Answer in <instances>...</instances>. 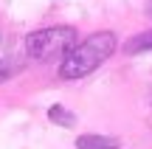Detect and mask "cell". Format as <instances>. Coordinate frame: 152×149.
<instances>
[{
    "mask_svg": "<svg viewBox=\"0 0 152 149\" xmlns=\"http://www.w3.org/2000/svg\"><path fill=\"white\" fill-rule=\"evenodd\" d=\"M115 51V37L110 31H99L90 34L85 42L73 45L59 65V76L62 79H82L87 73H93L102 62H107Z\"/></svg>",
    "mask_w": 152,
    "mask_h": 149,
    "instance_id": "1",
    "label": "cell"
},
{
    "mask_svg": "<svg viewBox=\"0 0 152 149\" xmlns=\"http://www.w3.org/2000/svg\"><path fill=\"white\" fill-rule=\"evenodd\" d=\"M73 45H76V28H71V25L42 28V31L28 34V39H26L28 56H34V59H39V62L62 59Z\"/></svg>",
    "mask_w": 152,
    "mask_h": 149,
    "instance_id": "2",
    "label": "cell"
},
{
    "mask_svg": "<svg viewBox=\"0 0 152 149\" xmlns=\"http://www.w3.org/2000/svg\"><path fill=\"white\" fill-rule=\"evenodd\" d=\"M76 149H118V141L104 135H82L76 141Z\"/></svg>",
    "mask_w": 152,
    "mask_h": 149,
    "instance_id": "3",
    "label": "cell"
},
{
    "mask_svg": "<svg viewBox=\"0 0 152 149\" xmlns=\"http://www.w3.org/2000/svg\"><path fill=\"white\" fill-rule=\"evenodd\" d=\"M127 54H141V51H152V31H144V34H135L130 42L124 45Z\"/></svg>",
    "mask_w": 152,
    "mask_h": 149,
    "instance_id": "4",
    "label": "cell"
},
{
    "mask_svg": "<svg viewBox=\"0 0 152 149\" xmlns=\"http://www.w3.org/2000/svg\"><path fill=\"white\" fill-rule=\"evenodd\" d=\"M48 118L54 124H59V127H73V124H76V116H73V113H68L65 107H51V110H48Z\"/></svg>",
    "mask_w": 152,
    "mask_h": 149,
    "instance_id": "5",
    "label": "cell"
},
{
    "mask_svg": "<svg viewBox=\"0 0 152 149\" xmlns=\"http://www.w3.org/2000/svg\"><path fill=\"white\" fill-rule=\"evenodd\" d=\"M9 73H11V68L6 65V62H0V82H6V79H9Z\"/></svg>",
    "mask_w": 152,
    "mask_h": 149,
    "instance_id": "6",
    "label": "cell"
},
{
    "mask_svg": "<svg viewBox=\"0 0 152 149\" xmlns=\"http://www.w3.org/2000/svg\"><path fill=\"white\" fill-rule=\"evenodd\" d=\"M149 14H152V6H149Z\"/></svg>",
    "mask_w": 152,
    "mask_h": 149,
    "instance_id": "7",
    "label": "cell"
}]
</instances>
